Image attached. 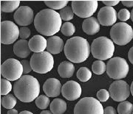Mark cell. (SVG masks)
<instances>
[{
  "label": "cell",
  "mask_w": 133,
  "mask_h": 114,
  "mask_svg": "<svg viewBox=\"0 0 133 114\" xmlns=\"http://www.w3.org/2000/svg\"><path fill=\"white\" fill-rule=\"evenodd\" d=\"M34 26L40 34L51 37L61 29L62 19L56 10L44 9L36 14L34 19Z\"/></svg>",
  "instance_id": "6da1fadb"
},
{
  "label": "cell",
  "mask_w": 133,
  "mask_h": 114,
  "mask_svg": "<svg viewBox=\"0 0 133 114\" xmlns=\"http://www.w3.org/2000/svg\"><path fill=\"white\" fill-rule=\"evenodd\" d=\"M15 96L21 102L29 103L35 100L40 93V84L38 80L31 75H24L15 82Z\"/></svg>",
  "instance_id": "7a4b0ae2"
},
{
  "label": "cell",
  "mask_w": 133,
  "mask_h": 114,
  "mask_svg": "<svg viewBox=\"0 0 133 114\" xmlns=\"http://www.w3.org/2000/svg\"><path fill=\"white\" fill-rule=\"evenodd\" d=\"M64 50L65 56L70 61L79 63L89 57L91 49L85 38L75 36L66 41Z\"/></svg>",
  "instance_id": "3957f363"
},
{
  "label": "cell",
  "mask_w": 133,
  "mask_h": 114,
  "mask_svg": "<svg viewBox=\"0 0 133 114\" xmlns=\"http://www.w3.org/2000/svg\"><path fill=\"white\" fill-rule=\"evenodd\" d=\"M92 56L99 60H106L112 57L115 52L114 42L105 36L95 38L90 47Z\"/></svg>",
  "instance_id": "277c9868"
},
{
  "label": "cell",
  "mask_w": 133,
  "mask_h": 114,
  "mask_svg": "<svg viewBox=\"0 0 133 114\" xmlns=\"http://www.w3.org/2000/svg\"><path fill=\"white\" fill-rule=\"evenodd\" d=\"M30 61L33 71L38 74L48 73L52 70L54 66L53 57L48 52L34 53Z\"/></svg>",
  "instance_id": "5b68a950"
},
{
  "label": "cell",
  "mask_w": 133,
  "mask_h": 114,
  "mask_svg": "<svg viewBox=\"0 0 133 114\" xmlns=\"http://www.w3.org/2000/svg\"><path fill=\"white\" fill-rule=\"evenodd\" d=\"M110 36L115 43L119 46H124L132 40L133 29L128 24L119 22L111 28Z\"/></svg>",
  "instance_id": "8992f818"
},
{
  "label": "cell",
  "mask_w": 133,
  "mask_h": 114,
  "mask_svg": "<svg viewBox=\"0 0 133 114\" xmlns=\"http://www.w3.org/2000/svg\"><path fill=\"white\" fill-rule=\"evenodd\" d=\"M129 70L127 61L122 57L111 58L107 64V75L116 80L124 79L127 76Z\"/></svg>",
  "instance_id": "52a82bcc"
},
{
  "label": "cell",
  "mask_w": 133,
  "mask_h": 114,
  "mask_svg": "<svg viewBox=\"0 0 133 114\" xmlns=\"http://www.w3.org/2000/svg\"><path fill=\"white\" fill-rule=\"evenodd\" d=\"M74 114H104V108L97 99L84 97L77 102Z\"/></svg>",
  "instance_id": "ba28073f"
},
{
  "label": "cell",
  "mask_w": 133,
  "mask_h": 114,
  "mask_svg": "<svg viewBox=\"0 0 133 114\" xmlns=\"http://www.w3.org/2000/svg\"><path fill=\"white\" fill-rule=\"evenodd\" d=\"M23 74L22 63L14 58L6 60L1 66V74L9 81L18 80Z\"/></svg>",
  "instance_id": "9c48e42d"
},
{
  "label": "cell",
  "mask_w": 133,
  "mask_h": 114,
  "mask_svg": "<svg viewBox=\"0 0 133 114\" xmlns=\"http://www.w3.org/2000/svg\"><path fill=\"white\" fill-rule=\"evenodd\" d=\"M71 3L73 13L78 17L84 19L92 17L98 6V1H72Z\"/></svg>",
  "instance_id": "30bf717a"
},
{
  "label": "cell",
  "mask_w": 133,
  "mask_h": 114,
  "mask_svg": "<svg viewBox=\"0 0 133 114\" xmlns=\"http://www.w3.org/2000/svg\"><path fill=\"white\" fill-rule=\"evenodd\" d=\"M19 36V29L14 22L4 21L1 22V43L3 44L14 43Z\"/></svg>",
  "instance_id": "8fae6325"
},
{
  "label": "cell",
  "mask_w": 133,
  "mask_h": 114,
  "mask_svg": "<svg viewBox=\"0 0 133 114\" xmlns=\"http://www.w3.org/2000/svg\"><path fill=\"white\" fill-rule=\"evenodd\" d=\"M110 97L115 102H124L130 95V87L124 80L114 81L109 86Z\"/></svg>",
  "instance_id": "7c38bea8"
},
{
  "label": "cell",
  "mask_w": 133,
  "mask_h": 114,
  "mask_svg": "<svg viewBox=\"0 0 133 114\" xmlns=\"http://www.w3.org/2000/svg\"><path fill=\"white\" fill-rule=\"evenodd\" d=\"M16 23L22 27L28 26L33 22L34 14L33 10L28 6H21L14 15Z\"/></svg>",
  "instance_id": "4fadbf2b"
},
{
  "label": "cell",
  "mask_w": 133,
  "mask_h": 114,
  "mask_svg": "<svg viewBox=\"0 0 133 114\" xmlns=\"http://www.w3.org/2000/svg\"><path fill=\"white\" fill-rule=\"evenodd\" d=\"M118 13L112 7H103L100 9L98 14V20L102 26H112L117 21Z\"/></svg>",
  "instance_id": "5bb4252c"
},
{
  "label": "cell",
  "mask_w": 133,
  "mask_h": 114,
  "mask_svg": "<svg viewBox=\"0 0 133 114\" xmlns=\"http://www.w3.org/2000/svg\"><path fill=\"white\" fill-rule=\"evenodd\" d=\"M81 87L78 82L70 80L64 83L62 88V96L69 101H74L81 95Z\"/></svg>",
  "instance_id": "9a60e30c"
},
{
  "label": "cell",
  "mask_w": 133,
  "mask_h": 114,
  "mask_svg": "<svg viewBox=\"0 0 133 114\" xmlns=\"http://www.w3.org/2000/svg\"><path fill=\"white\" fill-rule=\"evenodd\" d=\"M62 84L56 78L48 79L43 85V90L48 97H56L62 92Z\"/></svg>",
  "instance_id": "2e32d148"
},
{
  "label": "cell",
  "mask_w": 133,
  "mask_h": 114,
  "mask_svg": "<svg viewBox=\"0 0 133 114\" xmlns=\"http://www.w3.org/2000/svg\"><path fill=\"white\" fill-rule=\"evenodd\" d=\"M47 50L48 52L51 55H57L62 52V50L64 49V43L62 38L59 36H51L47 40Z\"/></svg>",
  "instance_id": "e0dca14e"
},
{
  "label": "cell",
  "mask_w": 133,
  "mask_h": 114,
  "mask_svg": "<svg viewBox=\"0 0 133 114\" xmlns=\"http://www.w3.org/2000/svg\"><path fill=\"white\" fill-rule=\"evenodd\" d=\"M48 41L42 35H36L29 41V47L31 51L35 53H40L44 52L47 49Z\"/></svg>",
  "instance_id": "ac0fdd59"
},
{
  "label": "cell",
  "mask_w": 133,
  "mask_h": 114,
  "mask_svg": "<svg viewBox=\"0 0 133 114\" xmlns=\"http://www.w3.org/2000/svg\"><path fill=\"white\" fill-rule=\"evenodd\" d=\"M83 31L87 35H95L97 34L100 30V23L98 20L95 17H90L86 19L82 24Z\"/></svg>",
  "instance_id": "d6986e66"
},
{
  "label": "cell",
  "mask_w": 133,
  "mask_h": 114,
  "mask_svg": "<svg viewBox=\"0 0 133 114\" xmlns=\"http://www.w3.org/2000/svg\"><path fill=\"white\" fill-rule=\"evenodd\" d=\"M14 52L17 57L26 58L30 55L31 50L29 47V42L27 40H19L14 45Z\"/></svg>",
  "instance_id": "ffe728a7"
},
{
  "label": "cell",
  "mask_w": 133,
  "mask_h": 114,
  "mask_svg": "<svg viewBox=\"0 0 133 114\" xmlns=\"http://www.w3.org/2000/svg\"><path fill=\"white\" fill-rule=\"evenodd\" d=\"M75 71V66L71 62L63 61L58 67V72L62 78L71 77Z\"/></svg>",
  "instance_id": "44dd1931"
},
{
  "label": "cell",
  "mask_w": 133,
  "mask_h": 114,
  "mask_svg": "<svg viewBox=\"0 0 133 114\" xmlns=\"http://www.w3.org/2000/svg\"><path fill=\"white\" fill-rule=\"evenodd\" d=\"M52 114H63L66 110V102L60 98L52 100L50 105Z\"/></svg>",
  "instance_id": "7402d4cb"
},
{
  "label": "cell",
  "mask_w": 133,
  "mask_h": 114,
  "mask_svg": "<svg viewBox=\"0 0 133 114\" xmlns=\"http://www.w3.org/2000/svg\"><path fill=\"white\" fill-rule=\"evenodd\" d=\"M20 5L19 1H2L1 10L4 13H12L19 8Z\"/></svg>",
  "instance_id": "603a6c76"
},
{
  "label": "cell",
  "mask_w": 133,
  "mask_h": 114,
  "mask_svg": "<svg viewBox=\"0 0 133 114\" xmlns=\"http://www.w3.org/2000/svg\"><path fill=\"white\" fill-rule=\"evenodd\" d=\"M16 99L13 94H8V95L4 96L2 100H1V103L2 105L6 108V109H13L16 105Z\"/></svg>",
  "instance_id": "cb8c5ba5"
},
{
  "label": "cell",
  "mask_w": 133,
  "mask_h": 114,
  "mask_svg": "<svg viewBox=\"0 0 133 114\" xmlns=\"http://www.w3.org/2000/svg\"><path fill=\"white\" fill-rule=\"evenodd\" d=\"M76 76L81 82H87L92 77V72L89 69L86 67H81L77 71Z\"/></svg>",
  "instance_id": "d4e9b609"
},
{
  "label": "cell",
  "mask_w": 133,
  "mask_h": 114,
  "mask_svg": "<svg viewBox=\"0 0 133 114\" xmlns=\"http://www.w3.org/2000/svg\"><path fill=\"white\" fill-rule=\"evenodd\" d=\"M118 114H132L133 105L128 101L121 102L118 106Z\"/></svg>",
  "instance_id": "484cf974"
},
{
  "label": "cell",
  "mask_w": 133,
  "mask_h": 114,
  "mask_svg": "<svg viewBox=\"0 0 133 114\" xmlns=\"http://www.w3.org/2000/svg\"><path fill=\"white\" fill-rule=\"evenodd\" d=\"M92 70L95 74L101 75L107 71V65L103 60H96L92 63Z\"/></svg>",
  "instance_id": "4316f807"
},
{
  "label": "cell",
  "mask_w": 133,
  "mask_h": 114,
  "mask_svg": "<svg viewBox=\"0 0 133 114\" xmlns=\"http://www.w3.org/2000/svg\"><path fill=\"white\" fill-rule=\"evenodd\" d=\"M68 1H44V4L51 10H61L64 8L68 5Z\"/></svg>",
  "instance_id": "83f0119b"
},
{
  "label": "cell",
  "mask_w": 133,
  "mask_h": 114,
  "mask_svg": "<svg viewBox=\"0 0 133 114\" xmlns=\"http://www.w3.org/2000/svg\"><path fill=\"white\" fill-rule=\"evenodd\" d=\"M61 32L65 36H72L76 33V27L71 22H65L62 24Z\"/></svg>",
  "instance_id": "f1b7e54d"
},
{
  "label": "cell",
  "mask_w": 133,
  "mask_h": 114,
  "mask_svg": "<svg viewBox=\"0 0 133 114\" xmlns=\"http://www.w3.org/2000/svg\"><path fill=\"white\" fill-rule=\"evenodd\" d=\"M59 14L63 21H68V22H69V21L73 19V16H74L73 10L72 9V7H69V6H66L64 8L61 10Z\"/></svg>",
  "instance_id": "f546056e"
},
{
  "label": "cell",
  "mask_w": 133,
  "mask_h": 114,
  "mask_svg": "<svg viewBox=\"0 0 133 114\" xmlns=\"http://www.w3.org/2000/svg\"><path fill=\"white\" fill-rule=\"evenodd\" d=\"M50 102V99L48 96L40 95L36 99V105L41 110H45L48 108Z\"/></svg>",
  "instance_id": "4dcf8cb0"
},
{
  "label": "cell",
  "mask_w": 133,
  "mask_h": 114,
  "mask_svg": "<svg viewBox=\"0 0 133 114\" xmlns=\"http://www.w3.org/2000/svg\"><path fill=\"white\" fill-rule=\"evenodd\" d=\"M12 90V85L8 80L2 78L1 80V94L5 96L9 94Z\"/></svg>",
  "instance_id": "1f68e13d"
},
{
  "label": "cell",
  "mask_w": 133,
  "mask_h": 114,
  "mask_svg": "<svg viewBox=\"0 0 133 114\" xmlns=\"http://www.w3.org/2000/svg\"><path fill=\"white\" fill-rule=\"evenodd\" d=\"M109 92L106 89H101L97 93V98L98 100L101 102H105L109 98Z\"/></svg>",
  "instance_id": "d6a6232c"
},
{
  "label": "cell",
  "mask_w": 133,
  "mask_h": 114,
  "mask_svg": "<svg viewBox=\"0 0 133 114\" xmlns=\"http://www.w3.org/2000/svg\"><path fill=\"white\" fill-rule=\"evenodd\" d=\"M130 12L127 9H121L118 13V18L119 20H121V21H127V20L130 19Z\"/></svg>",
  "instance_id": "836d02e7"
},
{
  "label": "cell",
  "mask_w": 133,
  "mask_h": 114,
  "mask_svg": "<svg viewBox=\"0 0 133 114\" xmlns=\"http://www.w3.org/2000/svg\"><path fill=\"white\" fill-rule=\"evenodd\" d=\"M30 35V29L28 27H21L19 28V37L22 40H26Z\"/></svg>",
  "instance_id": "e575fe53"
},
{
  "label": "cell",
  "mask_w": 133,
  "mask_h": 114,
  "mask_svg": "<svg viewBox=\"0 0 133 114\" xmlns=\"http://www.w3.org/2000/svg\"><path fill=\"white\" fill-rule=\"evenodd\" d=\"M22 66H23V74H27L28 73H30L32 71V67H31V64H30V61H28L27 60H23L21 61Z\"/></svg>",
  "instance_id": "d590c367"
},
{
  "label": "cell",
  "mask_w": 133,
  "mask_h": 114,
  "mask_svg": "<svg viewBox=\"0 0 133 114\" xmlns=\"http://www.w3.org/2000/svg\"><path fill=\"white\" fill-rule=\"evenodd\" d=\"M104 114H117V113L113 107L108 106V107L105 108L104 110Z\"/></svg>",
  "instance_id": "8d00e7d4"
},
{
  "label": "cell",
  "mask_w": 133,
  "mask_h": 114,
  "mask_svg": "<svg viewBox=\"0 0 133 114\" xmlns=\"http://www.w3.org/2000/svg\"><path fill=\"white\" fill-rule=\"evenodd\" d=\"M102 2L108 7H112V6L117 5L120 2L119 1H103Z\"/></svg>",
  "instance_id": "74e56055"
},
{
  "label": "cell",
  "mask_w": 133,
  "mask_h": 114,
  "mask_svg": "<svg viewBox=\"0 0 133 114\" xmlns=\"http://www.w3.org/2000/svg\"><path fill=\"white\" fill-rule=\"evenodd\" d=\"M122 4L126 7H133V1H122Z\"/></svg>",
  "instance_id": "f35d334b"
},
{
  "label": "cell",
  "mask_w": 133,
  "mask_h": 114,
  "mask_svg": "<svg viewBox=\"0 0 133 114\" xmlns=\"http://www.w3.org/2000/svg\"><path fill=\"white\" fill-rule=\"evenodd\" d=\"M128 57L130 63H131L132 64H133V47L131 48V49H129V51Z\"/></svg>",
  "instance_id": "ab89813d"
},
{
  "label": "cell",
  "mask_w": 133,
  "mask_h": 114,
  "mask_svg": "<svg viewBox=\"0 0 133 114\" xmlns=\"http://www.w3.org/2000/svg\"><path fill=\"white\" fill-rule=\"evenodd\" d=\"M8 114H19V113H18V111H17L16 110H15L13 108V109H10L8 110Z\"/></svg>",
  "instance_id": "60d3db41"
},
{
  "label": "cell",
  "mask_w": 133,
  "mask_h": 114,
  "mask_svg": "<svg viewBox=\"0 0 133 114\" xmlns=\"http://www.w3.org/2000/svg\"><path fill=\"white\" fill-rule=\"evenodd\" d=\"M40 114H52V113L50 110H43Z\"/></svg>",
  "instance_id": "b9f144b4"
},
{
  "label": "cell",
  "mask_w": 133,
  "mask_h": 114,
  "mask_svg": "<svg viewBox=\"0 0 133 114\" xmlns=\"http://www.w3.org/2000/svg\"><path fill=\"white\" fill-rule=\"evenodd\" d=\"M19 114H33V113H31L30 111H28V110H24V111L21 112V113Z\"/></svg>",
  "instance_id": "7bdbcfd3"
},
{
  "label": "cell",
  "mask_w": 133,
  "mask_h": 114,
  "mask_svg": "<svg viewBox=\"0 0 133 114\" xmlns=\"http://www.w3.org/2000/svg\"><path fill=\"white\" fill-rule=\"evenodd\" d=\"M130 91H131V93H132V94L133 96V81L132 82V84H131V87H130Z\"/></svg>",
  "instance_id": "ee69618b"
},
{
  "label": "cell",
  "mask_w": 133,
  "mask_h": 114,
  "mask_svg": "<svg viewBox=\"0 0 133 114\" xmlns=\"http://www.w3.org/2000/svg\"><path fill=\"white\" fill-rule=\"evenodd\" d=\"M130 14H131V16H130V19H131V20L133 22V8L132 10V11H131V13H130Z\"/></svg>",
  "instance_id": "f6af8a7d"
},
{
  "label": "cell",
  "mask_w": 133,
  "mask_h": 114,
  "mask_svg": "<svg viewBox=\"0 0 133 114\" xmlns=\"http://www.w3.org/2000/svg\"><path fill=\"white\" fill-rule=\"evenodd\" d=\"M132 114H133V112H132Z\"/></svg>",
  "instance_id": "bcb514c9"
}]
</instances>
